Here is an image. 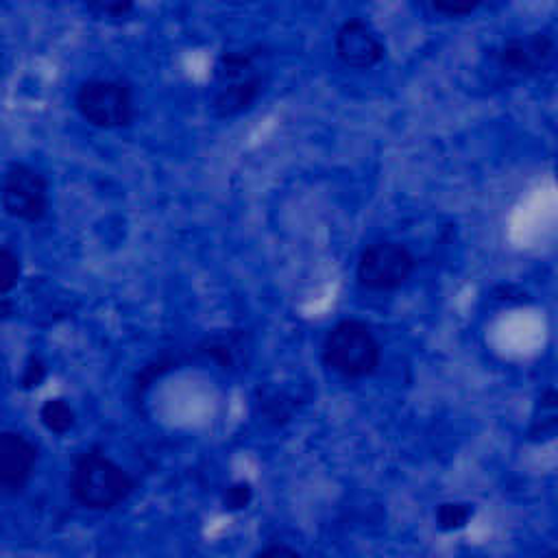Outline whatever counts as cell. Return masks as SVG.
Here are the masks:
<instances>
[{
	"instance_id": "cell-1",
	"label": "cell",
	"mask_w": 558,
	"mask_h": 558,
	"mask_svg": "<svg viewBox=\"0 0 558 558\" xmlns=\"http://www.w3.org/2000/svg\"><path fill=\"white\" fill-rule=\"evenodd\" d=\"M270 81L268 50L264 44H248L222 50L216 59L209 107L216 118L229 120L246 113L262 98Z\"/></svg>"
},
{
	"instance_id": "cell-2",
	"label": "cell",
	"mask_w": 558,
	"mask_h": 558,
	"mask_svg": "<svg viewBox=\"0 0 558 558\" xmlns=\"http://www.w3.org/2000/svg\"><path fill=\"white\" fill-rule=\"evenodd\" d=\"M135 490V480L102 449L89 447L81 451L70 471L72 497L92 510H109L129 499Z\"/></svg>"
},
{
	"instance_id": "cell-3",
	"label": "cell",
	"mask_w": 558,
	"mask_h": 558,
	"mask_svg": "<svg viewBox=\"0 0 558 558\" xmlns=\"http://www.w3.org/2000/svg\"><path fill=\"white\" fill-rule=\"evenodd\" d=\"M323 364L347 379H362L377 371L381 344L368 323L360 318L338 320L323 338Z\"/></svg>"
},
{
	"instance_id": "cell-4",
	"label": "cell",
	"mask_w": 558,
	"mask_h": 558,
	"mask_svg": "<svg viewBox=\"0 0 558 558\" xmlns=\"http://www.w3.org/2000/svg\"><path fill=\"white\" fill-rule=\"evenodd\" d=\"M74 109L96 129H126L137 118L133 83L124 76H92L78 83Z\"/></svg>"
},
{
	"instance_id": "cell-5",
	"label": "cell",
	"mask_w": 558,
	"mask_h": 558,
	"mask_svg": "<svg viewBox=\"0 0 558 558\" xmlns=\"http://www.w3.org/2000/svg\"><path fill=\"white\" fill-rule=\"evenodd\" d=\"M416 270L414 253L397 240L368 242L355 264V279L364 290L392 292L401 288Z\"/></svg>"
},
{
	"instance_id": "cell-6",
	"label": "cell",
	"mask_w": 558,
	"mask_h": 558,
	"mask_svg": "<svg viewBox=\"0 0 558 558\" xmlns=\"http://www.w3.org/2000/svg\"><path fill=\"white\" fill-rule=\"evenodd\" d=\"M556 57V39L545 31L514 35L495 46L488 54L495 74L506 81H525L543 74Z\"/></svg>"
},
{
	"instance_id": "cell-7",
	"label": "cell",
	"mask_w": 558,
	"mask_h": 558,
	"mask_svg": "<svg viewBox=\"0 0 558 558\" xmlns=\"http://www.w3.org/2000/svg\"><path fill=\"white\" fill-rule=\"evenodd\" d=\"M50 183L41 170L24 161L7 166L2 177L4 214L22 222H41L50 209Z\"/></svg>"
},
{
	"instance_id": "cell-8",
	"label": "cell",
	"mask_w": 558,
	"mask_h": 558,
	"mask_svg": "<svg viewBox=\"0 0 558 558\" xmlns=\"http://www.w3.org/2000/svg\"><path fill=\"white\" fill-rule=\"evenodd\" d=\"M333 52L351 70H371L384 59L386 46L371 22L349 17L333 35Z\"/></svg>"
},
{
	"instance_id": "cell-9",
	"label": "cell",
	"mask_w": 558,
	"mask_h": 558,
	"mask_svg": "<svg viewBox=\"0 0 558 558\" xmlns=\"http://www.w3.org/2000/svg\"><path fill=\"white\" fill-rule=\"evenodd\" d=\"M37 447L22 432H2L0 434V486L4 493H20L35 466H37Z\"/></svg>"
},
{
	"instance_id": "cell-10",
	"label": "cell",
	"mask_w": 558,
	"mask_h": 558,
	"mask_svg": "<svg viewBox=\"0 0 558 558\" xmlns=\"http://www.w3.org/2000/svg\"><path fill=\"white\" fill-rule=\"evenodd\" d=\"M558 432V390L545 388L536 401L532 423L527 429L530 440H547Z\"/></svg>"
},
{
	"instance_id": "cell-11",
	"label": "cell",
	"mask_w": 558,
	"mask_h": 558,
	"mask_svg": "<svg viewBox=\"0 0 558 558\" xmlns=\"http://www.w3.org/2000/svg\"><path fill=\"white\" fill-rule=\"evenodd\" d=\"M39 418L46 429L54 434H65L74 425V410L65 399H48L39 408Z\"/></svg>"
},
{
	"instance_id": "cell-12",
	"label": "cell",
	"mask_w": 558,
	"mask_h": 558,
	"mask_svg": "<svg viewBox=\"0 0 558 558\" xmlns=\"http://www.w3.org/2000/svg\"><path fill=\"white\" fill-rule=\"evenodd\" d=\"M473 517V506L464 501H445L436 510V521L442 530H460Z\"/></svg>"
},
{
	"instance_id": "cell-13",
	"label": "cell",
	"mask_w": 558,
	"mask_h": 558,
	"mask_svg": "<svg viewBox=\"0 0 558 558\" xmlns=\"http://www.w3.org/2000/svg\"><path fill=\"white\" fill-rule=\"evenodd\" d=\"M22 277V262L20 255L9 246L2 244L0 248V290L2 294H9Z\"/></svg>"
},
{
	"instance_id": "cell-14",
	"label": "cell",
	"mask_w": 558,
	"mask_h": 558,
	"mask_svg": "<svg viewBox=\"0 0 558 558\" xmlns=\"http://www.w3.org/2000/svg\"><path fill=\"white\" fill-rule=\"evenodd\" d=\"M480 7H482L480 0H432L425 4V9H429L432 13L447 15V17H464L477 11Z\"/></svg>"
},
{
	"instance_id": "cell-15",
	"label": "cell",
	"mask_w": 558,
	"mask_h": 558,
	"mask_svg": "<svg viewBox=\"0 0 558 558\" xmlns=\"http://www.w3.org/2000/svg\"><path fill=\"white\" fill-rule=\"evenodd\" d=\"M85 11H89L96 17H107V20H120L129 17L135 11L133 2H122V0H109V2H87Z\"/></svg>"
},
{
	"instance_id": "cell-16",
	"label": "cell",
	"mask_w": 558,
	"mask_h": 558,
	"mask_svg": "<svg viewBox=\"0 0 558 558\" xmlns=\"http://www.w3.org/2000/svg\"><path fill=\"white\" fill-rule=\"evenodd\" d=\"M46 377V366L39 357H31L24 373H22V386L24 388H35L41 384V379Z\"/></svg>"
},
{
	"instance_id": "cell-17",
	"label": "cell",
	"mask_w": 558,
	"mask_h": 558,
	"mask_svg": "<svg viewBox=\"0 0 558 558\" xmlns=\"http://www.w3.org/2000/svg\"><path fill=\"white\" fill-rule=\"evenodd\" d=\"M251 501V486L246 482H238L227 490V504L229 508H244Z\"/></svg>"
},
{
	"instance_id": "cell-18",
	"label": "cell",
	"mask_w": 558,
	"mask_h": 558,
	"mask_svg": "<svg viewBox=\"0 0 558 558\" xmlns=\"http://www.w3.org/2000/svg\"><path fill=\"white\" fill-rule=\"evenodd\" d=\"M257 558H303V556L286 545H270Z\"/></svg>"
},
{
	"instance_id": "cell-19",
	"label": "cell",
	"mask_w": 558,
	"mask_h": 558,
	"mask_svg": "<svg viewBox=\"0 0 558 558\" xmlns=\"http://www.w3.org/2000/svg\"><path fill=\"white\" fill-rule=\"evenodd\" d=\"M556 177H558V159H556Z\"/></svg>"
}]
</instances>
